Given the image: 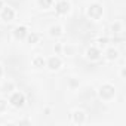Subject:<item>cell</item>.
Listing matches in <instances>:
<instances>
[{
	"label": "cell",
	"mask_w": 126,
	"mask_h": 126,
	"mask_svg": "<svg viewBox=\"0 0 126 126\" xmlns=\"http://www.w3.org/2000/svg\"><path fill=\"white\" fill-rule=\"evenodd\" d=\"M24 95L22 94H19V92H15L12 96H11V99H9V102L14 105V107H22L24 105Z\"/></svg>",
	"instance_id": "obj_1"
},
{
	"label": "cell",
	"mask_w": 126,
	"mask_h": 126,
	"mask_svg": "<svg viewBox=\"0 0 126 126\" xmlns=\"http://www.w3.org/2000/svg\"><path fill=\"white\" fill-rule=\"evenodd\" d=\"M99 95H101V98H104V99H110V98L114 95V88L110 86V85H105V86H102V88L99 89Z\"/></svg>",
	"instance_id": "obj_2"
},
{
	"label": "cell",
	"mask_w": 126,
	"mask_h": 126,
	"mask_svg": "<svg viewBox=\"0 0 126 126\" xmlns=\"http://www.w3.org/2000/svg\"><path fill=\"white\" fill-rule=\"evenodd\" d=\"M101 12H102V9H101V6H98V5L91 6V9H89V15L94 16V18H98V16L101 15Z\"/></svg>",
	"instance_id": "obj_3"
},
{
	"label": "cell",
	"mask_w": 126,
	"mask_h": 126,
	"mask_svg": "<svg viewBox=\"0 0 126 126\" xmlns=\"http://www.w3.org/2000/svg\"><path fill=\"white\" fill-rule=\"evenodd\" d=\"M47 65H49V68L56 70V68H59V65H61V61H59V58H50L49 62H47Z\"/></svg>",
	"instance_id": "obj_4"
},
{
	"label": "cell",
	"mask_w": 126,
	"mask_h": 126,
	"mask_svg": "<svg viewBox=\"0 0 126 126\" xmlns=\"http://www.w3.org/2000/svg\"><path fill=\"white\" fill-rule=\"evenodd\" d=\"M73 120H74V123H83L85 122V114L82 111H76L73 114Z\"/></svg>",
	"instance_id": "obj_5"
},
{
	"label": "cell",
	"mask_w": 126,
	"mask_h": 126,
	"mask_svg": "<svg viewBox=\"0 0 126 126\" xmlns=\"http://www.w3.org/2000/svg\"><path fill=\"white\" fill-rule=\"evenodd\" d=\"M2 16H3L5 21H11V19L14 18V11H12L11 8H6V9L3 11V15H2Z\"/></svg>",
	"instance_id": "obj_6"
},
{
	"label": "cell",
	"mask_w": 126,
	"mask_h": 126,
	"mask_svg": "<svg viewBox=\"0 0 126 126\" xmlns=\"http://www.w3.org/2000/svg\"><path fill=\"white\" fill-rule=\"evenodd\" d=\"M56 11H58L59 14H64V12H67V11H68V3H65V2H61V3H58V6H56Z\"/></svg>",
	"instance_id": "obj_7"
},
{
	"label": "cell",
	"mask_w": 126,
	"mask_h": 126,
	"mask_svg": "<svg viewBox=\"0 0 126 126\" xmlns=\"http://www.w3.org/2000/svg\"><path fill=\"white\" fill-rule=\"evenodd\" d=\"M25 34H27V31H25V28H24V27H21V28H16V30H15V37H18V39H22Z\"/></svg>",
	"instance_id": "obj_8"
},
{
	"label": "cell",
	"mask_w": 126,
	"mask_h": 126,
	"mask_svg": "<svg viewBox=\"0 0 126 126\" xmlns=\"http://www.w3.org/2000/svg\"><path fill=\"white\" fill-rule=\"evenodd\" d=\"M88 56H89L91 59H98L99 52H98L96 49H89V50H88Z\"/></svg>",
	"instance_id": "obj_9"
},
{
	"label": "cell",
	"mask_w": 126,
	"mask_h": 126,
	"mask_svg": "<svg viewBox=\"0 0 126 126\" xmlns=\"http://www.w3.org/2000/svg\"><path fill=\"white\" fill-rule=\"evenodd\" d=\"M50 34L52 36H59L61 34V28L59 27H52L50 28Z\"/></svg>",
	"instance_id": "obj_10"
},
{
	"label": "cell",
	"mask_w": 126,
	"mask_h": 126,
	"mask_svg": "<svg viewBox=\"0 0 126 126\" xmlns=\"http://www.w3.org/2000/svg\"><path fill=\"white\" fill-rule=\"evenodd\" d=\"M39 2H40V5H42L43 8H47V6L50 5V2H52V0H39Z\"/></svg>",
	"instance_id": "obj_11"
},
{
	"label": "cell",
	"mask_w": 126,
	"mask_h": 126,
	"mask_svg": "<svg viewBox=\"0 0 126 126\" xmlns=\"http://www.w3.org/2000/svg\"><path fill=\"white\" fill-rule=\"evenodd\" d=\"M34 64H36L37 67H42V65H45V61H43L42 58H37V59L34 61Z\"/></svg>",
	"instance_id": "obj_12"
},
{
	"label": "cell",
	"mask_w": 126,
	"mask_h": 126,
	"mask_svg": "<svg viewBox=\"0 0 126 126\" xmlns=\"http://www.w3.org/2000/svg\"><path fill=\"white\" fill-rule=\"evenodd\" d=\"M28 42H30V43L37 42V34H30V36H28Z\"/></svg>",
	"instance_id": "obj_13"
},
{
	"label": "cell",
	"mask_w": 126,
	"mask_h": 126,
	"mask_svg": "<svg viewBox=\"0 0 126 126\" xmlns=\"http://www.w3.org/2000/svg\"><path fill=\"white\" fill-rule=\"evenodd\" d=\"M116 56H117V52H116V50H113V49L108 50V58H110V59H114Z\"/></svg>",
	"instance_id": "obj_14"
},
{
	"label": "cell",
	"mask_w": 126,
	"mask_h": 126,
	"mask_svg": "<svg viewBox=\"0 0 126 126\" xmlns=\"http://www.w3.org/2000/svg\"><path fill=\"white\" fill-rule=\"evenodd\" d=\"M12 88H14V85H12V83H8V85H5V86H3V91H5V92H9Z\"/></svg>",
	"instance_id": "obj_15"
},
{
	"label": "cell",
	"mask_w": 126,
	"mask_h": 126,
	"mask_svg": "<svg viewBox=\"0 0 126 126\" xmlns=\"http://www.w3.org/2000/svg\"><path fill=\"white\" fill-rule=\"evenodd\" d=\"M6 108V102L5 101H0V111H3Z\"/></svg>",
	"instance_id": "obj_16"
},
{
	"label": "cell",
	"mask_w": 126,
	"mask_h": 126,
	"mask_svg": "<svg viewBox=\"0 0 126 126\" xmlns=\"http://www.w3.org/2000/svg\"><path fill=\"white\" fill-rule=\"evenodd\" d=\"M19 123H21V125H27V123H30V122H28V120H22V122H19Z\"/></svg>",
	"instance_id": "obj_17"
},
{
	"label": "cell",
	"mask_w": 126,
	"mask_h": 126,
	"mask_svg": "<svg viewBox=\"0 0 126 126\" xmlns=\"http://www.w3.org/2000/svg\"><path fill=\"white\" fill-rule=\"evenodd\" d=\"M0 8H2V0H0Z\"/></svg>",
	"instance_id": "obj_18"
},
{
	"label": "cell",
	"mask_w": 126,
	"mask_h": 126,
	"mask_svg": "<svg viewBox=\"0 0 126 126\" xmlns=\"http://www.w3.org/2000/svg\"><path fill=\"white\" fill-rule=\"evenodd\" d=\"M0 76H2V68H0Z\"/></svg>",
	"instance_id": "obj_19"
}]
</instances>
